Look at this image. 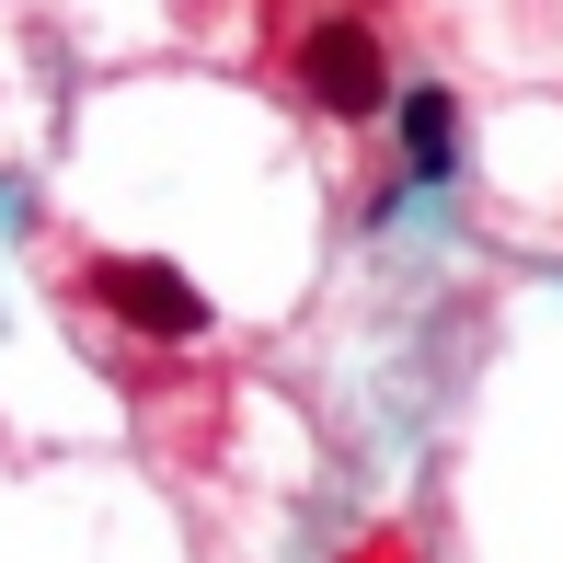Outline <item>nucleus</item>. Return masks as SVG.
Instances as JSON below:
<instances>
[{"mask_svg":"<svg viewBox=\"0 0 563 563\" xmlns=\"http://www.w3.org/2000/svg\"><path fill=\"white\" fill-rule=\"evenodd\" d=\"M299 92H311L322 115H345V126L379 115V104H391V58H379V35L356 12H322L311 35H299Z\"/></svg>","mask_w":563,"mask_h":563,"instance_id":"f03ea898","label":"nucleus"},{"mask_svg":"<svg viewBox=\"0 0 563 563\" xmlns=\"http://www.w3.org/2000/svg\"><path fill=\"white\" fill-rule=\"evenodd\" d=\"M402 162H415V185H438V173L460 162V115H449V92H402Z\"/></svg>","mask_w":563,"mask_h":563,"instance_id":"7ed1b4c3","label":"nucleus"},{"mask_svg":"<svg viewBox=\"0 0 563 563\" xmlns=\"http://www.w3.org/2000/svg\"><path fill=\"white\" fill-rule=\"evenodd\" d=\"M81 288H92V311L126 322V334H162V345H196V334H208V288H196L173 253H92Z\"/></svg>","mask_w":563,"mask_h":563,"instance_id":"f257e3e1","label":"nucleus"},{"mask_svg":"<svg viewBox=\"0 0 563 563\" xmlns=\"http://www.w3.org/2000/svg\"><path fill=\"white\" fill-rule=\"evenodd\" d=\"M356 563H415V552H402V541H368V552H356Z\"/></svg>","mask_w":563,"mask_h":563,"instance_id":"20e7f679","label":"nucleus"}]
</instances>
